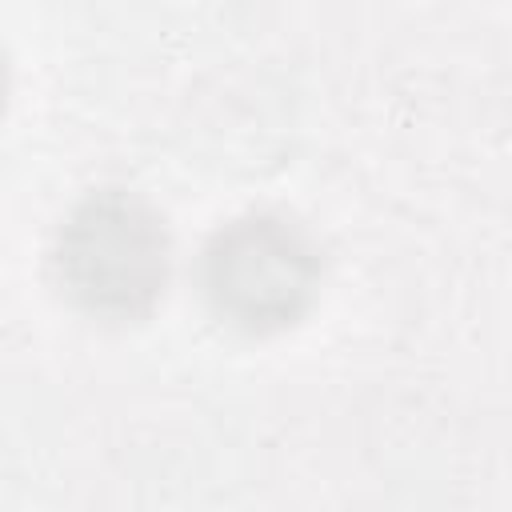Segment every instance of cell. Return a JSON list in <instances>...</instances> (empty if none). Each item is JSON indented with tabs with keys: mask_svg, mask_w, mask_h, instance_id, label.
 Masks as SVG:
<instances>
[{
	"mask_svg": "<svg viewBox=\"0 0 512 512\" xmlns=\"http://www.w3.org/2000/svg\"><path fill=\"white\" fill-rule=\"evenodd\" d=\"M0 100H4V60H0Z\"/></svg>",
	"mask_w": 512,
	"mask_h": 512,
	"instance_id": "obj_3",
	"label": "cell"
},
{
	"mask_svg": "<svg viewBox=\"0 0 512 512\" xmlns=\"http://www.w3.org/2000/svg\"><path fill=\"white\" fill-rule=\"evenodd\" d=\"M60 292L100 320H132L152 308L168 276L160 212L128 188H92L60 220L52 244Z\"/></svg>",
	"mask_w": 512,
	"mask_h": 512,
	"instance_id": "obj_1",
	"label": "cell"
},
{
	"mask_svg": "<svg viewBox=\"0 0 512 512\" xmlns=\"http://www.w3.org/2000/svg\"><path fill=\"white\" fill-rule=\"evenodd\" d=\"M200 284L220 320L244 332H268L308 308L320 284V256L288 216L244 212L208 236Z\"/></svg>",
	"mask_w": 512,
	"mask_h": 512,
	"instance_id": "obj_2",
	"label": "cell"
}]
</instances>
